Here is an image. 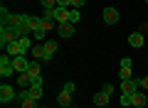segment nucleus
Here are the masks:
<instances>
[{
  "label": "nucleus",
  "mask_w": 148,
  "mask_h": 108,
  "mask_svg": "<svg viewBox=\"0 0 148 108\" xmlns=\"http://www.w3.org/2000/svg\"><path fill=\"white\" fill-rule=\"evenodd\" d=\"M25 96H30V98H35V101H37V98L42 96V84H32L30 88H25Z\"/></svg>",
  "instance_id": "nucleus-15"
},
{
  "label": "nucleus",
  "mask_w": 148,
  "mask_h": 108,
  "mask_svg": "<svg viewBox=\"0 0 148 108\" xmlns=\"http://www.w3.org/2000/svg\"><path fill=\"white\" fill-rule=\"evenodd\" d=\"M57 35L64 37V39L72 37L74 35V22H59V25H57Z\"/></svg>",
  "instance_id": "nucleus-7"
},
{
  "label": "nucleus",
  "mask_w": 148,
  "mask_h": 108,
  "mask_svg": "<svg viewBox=\"0 0 148 108\" xmlns=\"http://www.w3.org/2000/svg\"><path fill=\"white\" fill-rule=\"evenodd\" d=\"M148 103V98H146V93H141V91H136V93H131V106H136V108H143Z\"/></svg>",
  "instance_id": "nucleus-11"
},
{
  "label": "nucleus",
  "mask_w": 148,
  "mask_h": 108,
  "mask_svg": "<svg viewBox=\"0 0 148 108\" xmlns=\"http://www.w3.org/2000/svg\"><path fill=\"white\" fill-rule=\"evenodd\" d=\"M119 76H121V81H128V79H133V71H131V67H121Z\"/></svg>",
  "instance_id": "nucleus-20"
},
{
  "label": "nucleus",
  "mask_w": 148,
  "mask_h": 108,
  "mask_svg": "<svg viewBox=\"0 0 148 108\" xmlns=\"http://www.w3.org/2000/svg\"><path fill=\"white\" fill-rule=\"evenodd\" d=\"M138 88H146V91H148V76H141V79H138Z\"/></svg>",
  "instance_id": "nucleus-24"
},
{
  "label": "nucleus",
  "mask_w": 148,
  "mask_h": 108,
  "mask_svg": "<svg viewBox=\"0 0 148 108\" xmlns=\"http://www.w3.org/2000/svg\"><path fill=\"white\" fill-rule=\"evenodd\" d=\"M52 17L57 20V25H59V22H69V10H67V7H54Z\"/></svg>",
  "instance_id": "nucleus-9"
},
{
  "label": "nucleus",
  "mask_w": 148,
  "mask_h": 108,
  "mask_svg": "<svg viewBox=\"0 0 148 108\" xmlns=\"http://www.w3.org/2000/svg\"><path fill=\"white\" fill-rule=\"evenodd\" d=\"M30 54L37 59V62H45V59H47V52H45V44H35V47L30 49Z\"/></svg>",
  "instance_id": "nucleus-12"
},
{
  "label": "nucleus",
  "mask_w": 148,
  "mask_h": 108,
  "mask_svg": "<svg viewBox=\"0 0 148 108\" xmlns=\"http://www.w3.org/2000/svg\"><path fill=\"white\" fill-rule=\"evenodd\" d=\"M146 5H148V0H146Z\"/></svg>",
  "instance_id": "nucleus-26"
},
{
  "label": "nucleus",
  "mask_w": 148,
  "mask_h": 108,
  "mask_svg": "<svg viewBox=\"0 0 148 108\" xmlns=\"http://www.w3.org/2000/svg\"><path fill=\"white\" fill-rule=\"evenodd\" d=\"M10 42H17V32L12 30V27H0V44H3V49H5Z\"/></svg>",
  "instance_id": "nucleus-3"
},
{
  "label": "nucleus",
  "mask_w": 148,
  "mask_h": 108,
  "mask_svg": "<svg viewBox=\"0 0 148 108\" xmlns=\"http://www.w3.org/2000/svg\"><path fill=\"white\" fill-rule=\"evenodd\" d=\"M72 5H74V10H79V7H84V0H72Z\"/></svg>",
  "instance_id": "nucleus-25"
},
{
  "label": "nucleus",
  "mask_w": 148,
  "mask_h": 108,
  "mask_svg": "<svg viewBox=\"0 0 148 108\" xmlns=\"http://www.w3.org/2000/svg\"><path fill=\"white\" fill-rule=\"evenodd\" d=\"M20 106H22V108H37V106H35V98L25 96V91L20 93Z\"/></svg>",
  "instance_id": "nucleus-19"
},
{
  "label": "nucleus",
  "mask_w": 148,
  "mask_h": 108,
  "mask_svg": "<svg viewBox=\"0 0 148 108\" xmlns=\"http://www.w3.org/2000/svg\"><path fill=\"white\" fill-rule=\"evenodd\" d=\"M17 84H20L22 88H30V86H32V76H30L27 71H25V74H20V76H17Z\"/></svg>",
  "instance_id": "nucleus-18"
},
{
  "label": "nucleus",
  "mask_w": 148,
  "mask_h": 108,
  "mask_svg": "<svg viewBox=\"0 0 148 108\" xmlns=\"http://www.w3.org/2000/svg\"><path fill=\"white\" fill-rule=\"evenodd\" d=\"M136 91H138V79L121 81V93H136Z\"/></svg>",
  "instance_id": "nucleus-10"
},
{
  "label": "nucleus",
  "mask_w": 148,
  "mask_h": 108,
  "mask_svg": "<svg viewBox=\"0 0 148 108\" xmlns=\"http://www.w3.org/2000/svg\"><path fill=\"white\" fill-rule=\"evenodd\" d=\"M67 108H72V106H67Z\"/></svg>",
  "instance_id": "nucleus-27"
},
{
  "label": "nucleus",
  "mask_w": 148,
  "mask_h": 108,
  "mask_svg": "<svg viewBox=\"0 0 148 108\" xmlns=\"http://www.w3.org/2000/svg\"><path fill=\"white\" fill-rule=\"evenodd\" d=\"M101 15H104V25H116L119 22V10L116 7H104V12H101Z\"/></svg>",
  "instance_id": "nucleus-5"
},
{
  "label": "nucleus",
  "mask_w": 148,
  "mask_h": 108,
  "mask_svg": "<svg viewBox=\"0 0 148 108\" xmlns=\"http://www.w3.org/2000/svg\"><path fill=\"white\" fill-rule=\"evenodd\" d=\"M111 93H114V86H111V84H106V86L94 96V106H106V103H109V98H111Z\"/></svg>",
  "instance_id": "nucleus-2"
},
{
  "label": "nucleus",
  "mask_w": 148,
  "mask_h": 108,
  "mask_svg": "<svg viewBox=\"0 0 148 108\" xmlns=\"http://www.w3.org/2000/svg\"><path fill=\"white\" fill-rule=\"evenodd\" d=\"M128 47H133V49H141V47H143V35H141V32L128 35Z\"/></svg>",
  "instance_id": "nucleus-14"
},
{
  "label": "nucleus",
  "mask_w": 148,
  "mask_h": 108,
  "mask_svg": "<svg viewBox=\"0 0 148 108\" xmlns=\"http://www.w3.org/2000/svg\"><path fill=\"white\" fill-rule=\"evenodd\" d=\"M72 91H74V81H67V84H64V88L59 91V96H57V103L62 108L69 106V101H72Z\"/></svg>",
  "instance_id": "nucleus-1"
},
{
  "label": "nucleus",
  "mask_w": 148,
  "mask_h": 108,
  "mask_svg": "<svg viewBox=\"0 0 148 108\" xmlns=\"http://www.w3.org/2000/svg\"><path fill=\"white\" fill-rule=\"evenodd\" d=\"M12 67H15L17 74H25L27 69H30V62L25 59V54H20V57H12Z\"/></svg>",
  "instance_id": "nucleus-6"
},
{
  "label": "nucleus",
  "mask_w": 148,
  "mask_h": 108,
  "mask_svg": "<svg viewBox=\"0 0 148 108\" xmlns=\"http://www.w3.org/2000/svg\"><path fill=\"white\" fill-rule=\"evenodd\" d=\"M45 52H47V59L45 62H49L54 57V52H57V39H45Z\"/></svg>",
  "instance_id": "nucleus-16"
},
{
  "label": "nucleus",
  "mask_w": 148,
  "mask_h": 108,
  "mask_svg": "<svg viewBox=\"0 0 148 108\" xmlns=\"http://www.w3.org/2000/svg\"><path fill=\"white\" fill-rule=\"evenodd\" d=\"M12 98H15V88L8 86V84H3V86H0V101H3V103H10Z\"/></svg>",
  "instance_id": "nucleus-8"
},
{
  "label": "nucleus",
  "mask_w": 148,
  "mask_h": 108,
  "mask_svg": "<svg viewBox=\"0 0 148 108\" xmlns=\"http://www.w3.org/2000/svg\"><path fill=\"white\" fill-rule=\"evenodd\" d=\"M25 22H27V15H10V20H8V27L17 30V27H22Z\"/></svg>",
  "instance_id": "nucleus-13"
},
{
  "label": "nucleus",
  "mask_w": 148,
  "mask_h": 108,
  "mask_svg": "<svg viewBox=\"0 0 148 108\" xmlns=\"http://www.w3.org/2000/svg\"><path fill=\"white\" fill-rule=\"evenodd\" d=\"M40 25H42V17H37V15H27V27H30L32 32L40 30Z\"/></svg>",
  "instance_id": "nucleus-17"
},
{
  "label": "nucleus",
  "mask_w": 148,
  "mask_h": 108,
  "mask_svg": "<svg viewBox=\"0 0 148 108\" xmlns=\"http://www.w3.org/2000/svg\"><path fill=\"white\" fill-rule=\"evenodd\" d=\"M131 106V93H121V108H128Z\"/></svg>",
  "instance_id": "nucleus-22"
},
{
  "label": "nucleus",
  "mask_w": 148,
  "mask_h": 108,
  "mask_svg": "<svg viewBox=\"0 0 148 108\" xmlns=\"http://www.w3.org/2000/svg\"><path fill=\"white\" fill-rule=\"evenodd\" d=\"M0 74H3V76H10V74H15L12 57H8V54H3V57H0Z\"/></svg>",
  "instance_id": "nucleus-4"
},
{
  "label": "nucleus",
  "mask_w": 148,
  "mask_h": 108,
  "mask_svg": "<svg viewBox=\"0 0 148 108\" xmlns=\"http://www.w3.org/2000/svg\"><path fill=\"white\" fill-rule=\"evenodd\" d=\"M40 3H42L45 10H54V7H57V0H40Z\"/></svg>",
  "instance_id": "nucleus-21"
},
{
  "label": "nucleus",
  "mask_w": 148,
  "mask_h": 108,
  "mask_svg": "<svg viewBox=\"0 0 148 108\" xmlns=\"http://www.w3.org/2000/svg\"><path fill=\"white\" fill-rule=\"evenodd\" d=\"M79 10H69V22H74V25H77V22H79Z\"/></svg>",
  "instance_id": "nucleus-23"
}]
</instances>
